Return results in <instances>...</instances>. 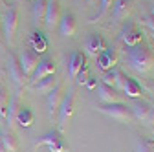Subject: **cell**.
Here are the masks:
<instances>
[{
  "mask_svg": "<svg viewBox=\"0 0 154 152\" xmlns=\"http://www.w3.org/2000/svg\"><path fill=\"white\" fill-rule=\"evenodd\" d=\"M125 59L128 62V66L138 71V73H147L152 66H154V53L150 51L149 46L145 44H136L125 50Z\"/></svg>",
  "mask_w": 154,
  "mask_h": 152,
  "instance_id": "obj_1",
  "label": "cell"
},
{
  "mask_svg": "<svg viewBox=\"0 0 154 152\" xmlns=\"http://www.w3.org/2000/svg\"><path fill=\"white\" fill-rule=\"evenodd\" d=\"M75 112V90L70 88L66 93H63V99H61V105H59V110H57V119H59V130L61 134L66 130L72 116Z\"/></svg>",
  "mask_w": 154,
  "mask_h": 152,
  "instance_id": "obj_2",
  "label": "cell"
},
{
  "mask_svg": "<svg viewBox=\"0 0 154 152\" xmlns=\"http://www.w3.org/2000/svg\"><path fill=\"white\" fill-rule=\"evenodd\" d=\"M17 28H18V6L11 4L2 17V39L6 41V44L9 46L13 44Z\"/></svg>",
  "mask_w": 154,
  "mask_h": 152,
  "instance_id": "obj_3",
  "label": "cell"
},
{
  "mask_svg": "<svg viewBox=\"0 0 154 152\" xmlns=\"http://www.w3.org/2000/svg\"><path fill=\"white\" fill-rule=\"evenodd\" d=\"M97 112L105 114V116L119 121V123H130L134 117H132V112H130V106H127L125 103H101L97 105Z\"/></svg>",
  "mask_w": 154,
  "mask_h": 152,
  "instance_id": "obj_4",
  "label": "cell"
},
{
  "mask_svg": "<svg viewBox=\"0 0 154 152\" xmlns=\"http://www.w3.org/2000/svg\"><path fill=\"white\" fill-rule=\"evenodd\" d=\"M35 147H46L50 152H68V150H70V147L66 145L63 134H61L57 128L46 132L42 138H38V139L35 141Z\"/></svg>",
  "mask_w": 154,
  "mask_h": 152,
  "instance_id": "obj_5",
  "label": "cell"
},
{
  "mask_svg": "<svg viewBox=\"0 0 154 152\" xmlns=\"http://www.w3.org/2000/svg\"><path fill=\"white\" fill-rule=\"evenodd\" d=\"M55 70H57V64H55V61L51 59V57H41L38 59V64L35 66V70H33V73L29 75V84H35L37 81H41V79H44L46 75H53L55 73Z\"/></svg>",
  "mask_w": 154,
  "mask_h": 152,
  "instance_id": "obj_6",
  "label": "cell"
},
{
  "mask_svg": "<svg viewBox=\"0 0 154 152\" xmlns=\"http://www.w3.org/2000/svg\"><path fill=\"white\" fill-rule=\"evenodd\" d=\"M119 41H121L127 48L140 44V42H141V29L134 24L132 20H127V22L123 24L121 31H119Z\"/></svg>",
  "mask_w": 154,
  "mask_h": 152,
  "instance_id": "obj_7",
  "label": "cell"
},
{
  "mask_svg": "<svg viewBox=\"0 0 154 152\" xmlns=\"http://www.w3.org/2000/svg\"><path fill=\"white\" fill-rule=\"evenodd\" d=\"M8 73H9V79L13 81V84L17 86V90H20L24 86V81L28 79L22 68H20V62H18L17 55L15 53H9L8 55Z\"/></svg>",
  "mask_w": 154,
  "mask_h": 152,
  "instance_id": "obj_8",
  "label": "cell"
},
{
  "mask_svg": "<svg viewBox=\"0 0 154 152\" xmlns=\"http://www.w3.org/2000/svg\"><path fill=\"white\" fill-rule=\"evenodd\" d=\"M61 4L59 0H46V11H44V26L46 29H53L61 20Z\"/></svg>",
  "mask_w": 154,
  "mask_h": 152,
  "instance_id": "obj_9",
  "label": "cell"
},
{
  "mask_svg": "<svg viewBox=\"0 0 154 152\" xmlns=\"http://www.w3.org/2000/svg\"><path fill=\"white\" fill-rule=\"evenodd\" d=\"M61 99H63V84L61 81L55 84L53 90H50L46 93V106H48V114H50V119H53L57 116V110H59V105H61Z\"/></svg>",
  "mask_w": 154,
  "mask_h": 152,
  "instance_id": "obj_10",
  "label": "cell"
},
{
  "mask_svg": "<svg viewBox=\"0 0 154 152\" xmlns=\"http://www.w3.org/2000/svg\"><path fill=\"white\" fill-rule=\"evenodd\" d=\"M118 64V50L114 46H106L99 55H97V68L106 71V70H112Z\"/></svg>",
  "mask_w": 154,
  "mask_h": 152,
  "instance_id": "obj_11",
  "label": "cell"
},
{
  "mask_svg": "<svg viewBox=\"0 0 154 152\" xmlns=\"http://www.w3.org/2000/svg\"><path fill=\"white\" fill-rule=\"evenodd\" d=\"M59 35L63 39H68V37H73L77 31V20H75V15L66 11L61 15V20H59Z\"/></svg>",
  "mask_w": 154,
  "mask_h": 152,
  "instance_id": "obj_12",
  "label": "cell"
},
{
  "mask_svg": "<svg viewBox=\"0 0 154 152\" xmlns=\"http://www.w3.org/2000/svg\"><path fill=\"white\" fill-rule=\"evenodd\" d=\"M38 53H35L33 50H24L22 53H20V57H18V62H20V68H22V71H24V75L29 79V75L33 73V70H35V66L38 64Z\"/></svg>",
  "mask_w": 154,
  "mask_h": 152,
  "instance_id": "obj_13",
  "label": "cell"
},
{
  "mask_svg": "<svg viewBox=\"0 0 154 152\" xmlns=\"http://www.w3.org/2000/svg\"><path fill=\"white\" fill-rule=\"evenodd\" d=\"M105 48H106V41L103 39V35H99V33H90L86 37L85 50H86L88 55H95V57H97Z\"/></svg>",
  "mask_w": 154,
  "mask_h": 152,
  "instance_id": "obj_14",
  "label": "cell"
},
{
  "mask_svg": "<svg viewBox=\"0 0 154 152\" xmlns=\"http://www.w3.org/2000/svg\"><path fill=\"white\" fill-rule=\"evenodd\" d=\"M18 106H20V90H17L13 96L9 97L8 105H6L4 119H6V126H8V130H11V125H13V121H15V114H17Z\"/></svg>",
  "mask_w": 154,
  "mask_h": 152,
  "instance_id": "obj_15",
  "label": "cell"
},
{
  "mask_svg": "<svg viewBox=\"0 0 154 152\" xmlns=\"http://www.w3.org/2000/svg\"><path fill=\"white\" fill-rule=\"evenodd\" d=\"M134 9V0H116L112 4V17L114 20H125Z\"/></svg>",
  "mask_w": 154,
  "mask_h": 152,
  "instance_id": "obj_16",
  "label": "cell"
},
{
  "mask_svg": "<svg viewBox=\"0 0 154 152\" xmlns=\"http://www.w3.org/2000/svg\"><path fill=\"white\" fill-rule=\"evenodd\" d=\"M121 90H123L125 96L130 97V99H140L141 93H143V86H141L136 79H132V77H125V79H123Z\"/></svg>",
  "mask_w": 154,
  "mask_h": 152,
  "instance_id": "obj_17",
  "label": "cell"
},
{
  "mask_svg": "<svg viewBox=\"0 0 154 152\" xmlns=\"http://www.w3.org/2000/svg\"><path fill=\"white\" fill-rule=\"evenodd\" d=\"M29 44H31V50L35 53H44L48 50V39H46V35L42 31H38V29H33L31 35H29Z\"/></svg>",
  "mask_w": 154,
  "mask_h": 152,
  "instance_id": "obj_18",
  "label": "cell"
},
{
  "mask_svg": "<svg viewBox=\"0 0 154 152\" xmlns=\"http://www.w3.org/2000/svg\"><path fill=\"white\" fill-rule=\"evenodd\" d=\"M150 103L149 101H143V99H134V103L130 105V112H132V117L138 119V121H145L147 114L150 110Z\"/></svg>",
  "mask_w": 154,
  "mask_h": 152,
  "instance_id": "obj_19",
  "label": "cell"
},
{
  "mask_svg": "<svg viewBox=\"0 0 154 152\" xmlns=\"http://www.w3.org/2000/svg\"><path fill=\"white\" fill-rule=\"evenodd\" d=\"M0 145L6 152H18V139L11 130H2L0 132Z\"/></svg>",
  "mask_w": 154,
  "mask_h": 152,
  "instance_id": "obj_20",
  "label": "cell"
},
{
  "mask_svg": "<svg viewBox=\"0 0 154 152\" xmlns=\"http://www.w3.org/2000/svg\"><path fill=\"white\" fill-rule=\"evenodd\" d=\"M85 64H86L85 55H83L81 51H73V53L70 55V61H68V75H70L72 79H75L77 71H79Z\"/></svg>",
  "mask_w": 154,
  "mask_h": 152,
  "instance_id": "obj_21",
  "label": "cell"
},
{
  "mask_svg": "<svg viewBox=\"0 0 154 152\" xmlns=\"http://www.w3.org/2000/svg\"><path fill=\"white\" fill-rule=\"evenodd\" d=\"M15 121L20 125L22 128H29L35 121V116H33V112L29 106H18L17 114H15Z\"/></svg>",
  "mask_w": 154,
  "mask_h": 152,
  "instance_id": "obj_22",
  "label": "cell"
},
{
  "mask_svg": "<svg viewBox=\"0 0 154 152\" xmlns=\"http://www.w3.org/2000/svg\"><path fill=\"white\" fill-rule=\"evenodd\" d=\"M57 83H59V79L55 77V73H53V75H46L44 79H41V81H37L35 84H31V90H33L35 93H48L50 90L55 88Z\"/></svg>",
  "mask_w": 154,
  "mask_h": 152,
  "instance_id": "obj_23",
  "label": "cell"
},
{
  "mask_svg": "<svg viewBox=\"0 0 154 152\" xmlns=\"http://www.w3.org/2000/svg\"><path fill=\"white\" fill-rule=\"evenodd\" d=\"M123 79H125V75H123L118 68L106 70V71L103 73V83L108 84V86H114V88H121V86H123Z\"/></svg>",
  "mask_w": 154,
  "mask_h": 152,
  "instance_id": "obj_24",
  "label": "cell"
},
{
  "mask_svg": "<svg viewBox=\"0 0 154 152\" xmlns=\"http://www.w3.org/2000/svg\"><path fill=\"white\" fill-rule=\"evenodd\" d=\"M97 96H99L101 103H119V97H118L116 88L114 86H108L105 83H101L97 86Z\"/></svg>",
  "mask_w": 154,
  "mask_h": 152,
  "instance_id": "obj_25",
  "label": "cell"
},
{
  "mask_svg": "<svg viewBox=\"0 0 154 152\" xmlns=\"http://www.w3.org/2000/svg\"><path fill=\"white\" fill-rule=\"evenodd\" d=\"M44 11H46V0H33L31 18H33V24L35 26H38L44 20Z\"/></svg>",
  "mask_w": 154,
  "mask_h": 152,
  "instance_id": "obj_26",
  "label": "cell"
},
{
  "mask_svg": "<svg viewBox=\"0 0 154 152\" xmlns=\"http://www.w3.org/2000/svg\"><path fill=\"white\" fill-rule=\"evenodd\" d=\"M99 2H101V6H99V11L97 13H95V17L92 18V20L90 22H97V20H101V18L110 11V8H112V0H99Z\"/></svg>",
  "mask_w": 154,
  "mask_h": 152,
  "instance_id": "obj_27",
  "label": "cell"
},
{
  "mask_svg": "<svg viewBox=\"0 0 154 152\" xmlns=\"http://www.w3.org/2000/svg\"><path fill=\"white\" fill-rule=\"evenodd\" d=\"M9 101V93L4 86H0V117H4V112H6V105Z\"/></svg>",
  "mask_w": 154,
  "mask_h": 152,
  "instance_id": "obj_28",
  "label": "cell"
},
{
  "mask_svg": "<svg viewBox=\"0 0 154 152\" xmlns=\"http://www.w3.org/2000/svg\"><path fill=\"white\" fill-rule=\"evenodd\" d=\"M134 152H154V147L149 139H140L136 143V150Z\"/></svg>",
  "mask_w": 154,
  "mask_h": 152,
  "instance_id": "obj_29",
  "label": "cell"
},
{
  "mask_svg": "<svg viewBox=\"0 0 154 152\" xmlns=\"http://www.w3.org/2000/svg\"><path fill=\"white\" fill-rule=\"evenodd\" d=\"M75 79H77V83H79V84H85V83L88 81V66H86V64H85L79 71H77Z\"/></svg>",
  "mask_w": 154,
  "mask_h": 152,
  "instance_id": "obj_30",
  "label": "cell"
},
{
  "mask_svg": "<svg viewBox=\"0 0 154 152\" xmlns=\"http://www.w3.org/2000/svg\"><path fill=\"white\" fill-rule=\"evenodd\" d=\"M143 24L147 26V29L150 31V37H152V39H154V18H152L150 15H147V17L143 18Z\"/></svg>",
  "mask_w": 154,
  "mask_h": 152,
  "instance_id": "obj_31",
  "label": "cell"
},
{
  "mask_svg": "<svg viewBox=\"0 0 154 152\" xmlns=\"http://www.w3.org/2000/svg\"><path fill=\"white\" fill-rule=\"evenodd\" d=\"M143 123L145 125H154V106H150V110H149V114H147V117H145Z\"/></svg>",
  "mask_w": 154,
  "mask_h": 152,
  "instance_id": "obj_32",
  "label": "cell"
},
{
  "mask_svg": "<svg viewBox=\"0 0 154 152\" xmlns=\"http://www.w3.org/2000/svg\"><path fill=\"white\" fill-rule=\"evenodd\" d=\"M85 84H86L90 90H92V88H97V83H95V79H94V77H88V81H86Z\"/></svg>",
  "mask_w": 154,
  "mask_h": 152,
  "instance_id": "obj_33",
  "label": "cell"
},
{
  "mask_svg": "<svg viewBox=\"0 0 154 152\" xmlns=\"http://www.w3.org/2000/svg\"><path fill=\"white\" fill-rule=\"evenodd\" d=\"M0 39H2V17H0Z\"/></svg>",
  "mask_w": 154,
  "mask_h": 152,
  "instance_id": "obj_34",
  "label": "cell"
},
{
  "mask_svg": "<svg viewBox=\"0 0 154 152\" xmlns=\"http://www.w3.org/2000/svg\"><path fill=\"white\" fill-rule=\"evenodd\" d=\"M150 17H152V18H154V4H152V6H150Z\"/></svg>",
  "mask_w": 154,
  "mask_h": 152,
  "instance_id": "obj_35",
  "label": "cell"
},
{
  "mask_svg": "<svg viewBox=\"0 0 154 152\" xmlns=\"http://www.w3.org/2000/svg\"><path fill=\"white\" fill-rule=\"evenodd\" d=\"M94 2H97V0H86V4H94Z\"/></svg>",
  "mask_w": 154,
  "mask_h": 152,
  "instance_id": "obj_36",
  "label": "cell"
},
{
  "mask_svg": "<svg viewBox=\"0 0 154 152\" xmlns=\"http://www.w3.org/2000/svg\"><path fill=\"white\" fill-rule=\"evenodd\" d=\"M0 6H6V0H0Z\"/></svg>",
  "mask_w": 154,
  "mask_h": 152,
  "instance_id": "obj_37",
  "label": "cell"
},
{
  "mask_svg": "<svg viewBox=\"0 0 154 152\" xmlns=\"http://www.w3.org/2000/svg\"><path fill=\"white\" fill-rule=\"evenodd\" d=\"M0 152H6V150H4V148H2V145H0Z\"/></svg>",
  "mask_w": 154,
  "mask_h": 152,
  "instance_id": "obj_38",
  "label": "cell"
},
{
  "mask_svg": "<svg viewBox=\"0 0 154 152\" xmlns=\"http://www.w3.org/2000/svg\"><path fill=\"white\" fill-rule=\"evenodd\" d=\"M152 92H154V86H152Z\"/></svg>",
  "mask_w": 154,
  "mask_h": 152,
  "instance_id": "obj_39",
  "label": "cell"
},
{
  "mask_svg": "<svg viewBox=\"0 0 154 152\" xmlns=\"http://www.w3.org/2000/svg\"><path fill=\"white\" fill-rule=\"evenodd\" d=\"M77 2H81V0H77Z\"/></svg>",
  "mask_w": 154,
  "mask_h": 152,
  "instance_id": "obj_40",
  "label": "cell"
}]
</instances>
